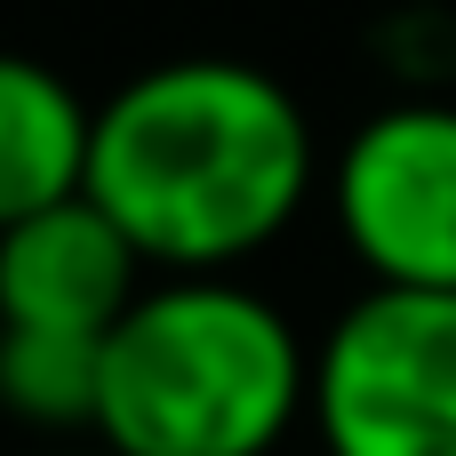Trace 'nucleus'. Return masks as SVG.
Returning <instances> with one entry per match:
<instances>
[{"instance_id": "obj_1", "label": "nucleus", "mask_w": 456, "mask_h": 456, "mask_svg": "<svg viewBox=\"0 0 456 456\" xmlns=\"http://www.w3.org/2000/svg\"><path fill=\"white\" fill-rule=\"evenodd\" d=\"M305 104L240 56H176L88 120V200L160 273H232L313 200Z\"/></svg>"}, {"instance_id": "obj_2", "label": "nucleus", "mask_w": 456, "mask_h": 456, "mask_svg": "<svg viewBox=\"0 0 456 456\" xmlns=\"http://www.w3.org/2000/svg\"><path fill=\"white\" fill-rule=\"evenodd\" d=\"M313 401V353L273 297L232 273H168L104 329L96 449L273 456Z\"/></svg>"}, {"instance_id": "obj_3", "label": "nucleus", "mask_w": 456, "mask_h": 456, "mask_svg": "<svg viewBox=\"0 0 456 456\" xmlns=\"http://www.w3.org/2000/svg\"><path fill=\"white\" fill-rule=\"evenodd\" d=\"M321 456H456V289H369L313 345Z\"/></svg>"}, {"instance_id": "obj_4", "label": "nucleus", "mask_w": 456, "mask_h": 456, "mask_svg": "<svg viewBox=\"0 0 456 456\" xmlns=\"http://www.w3.org/2000/svg\"><path fill=\"white\" fill-rule=\"evenodd\" d=\"M329 208L369 289H456V104L369 112L337 144Z\"/></svg>"}, {"instance_id": "obj_5", "label": "nucleus", "mask_w": 456, "mask_h": 456, "mask_svg": "<svg viewBox=\"0 0 456 456\" xmlns=\"http://www.w3.org/2000/svg\"><path fill=\"white\" fill-rule=\"evenodd\" d=\"M136 289H144V256L88 192L0 232V329L104 337L136 305Z\"/></svg>"}, {"instance_id": "obj_6", "label": "nucleus", "mask_w": 456, "mask_h": 456, "mask_svg": "<svg viewBox=\"0 0 456 456\" xmlns=\"http://www.w3.org/2000/svg\"><path fill=\"white\" fill-rule=\"evenodd\" d=\"M88 120L96 104L64 72L0 48V232L88 192Z\"/></svg>"}, {"instance_id": "obj_7", "label": "nucleus", "mask_w": 456, "mask_h": 456, "mask_svg": "<svg viewBox=\"0 0 456 456\" xmlns=\"http://www.w3.org/2000/svg\"><path fill=\"white\" fill-rule=\"evenodd\" d=\"M104 337L64 329H0V409L40 433H96Z\"/></svg>"}, {"instance_id": "obj_8", "label": "nucleus", "mask_w": 456, "mask_h": 456, "mask_svg": "<svg viewBox=\"0 0 456 456\" xmlns=\"http://www.w3.org/2000/svg\"><path fill=\"white\" fill-rule=\"evenodd\" d=\"M72 456H112V449H72Z\"/></svg>"}]
</instances>
